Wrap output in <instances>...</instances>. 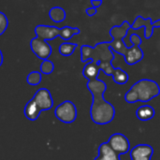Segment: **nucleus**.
<instances>
[{
    "label": "nucleus",
    "instance_id": "obj_1",
    "mask_svg": "<svg viewBox=\"0 0 160 160\" xmlns=\"http://www.w3.org/2000/svg\"><path fill=\"white\" fill-rule=\"evenodd\" d=\"M99 71L100 69L98 64L94 61H90L84 66L82 75L88 81L86 86L93 97L90 108L91 119L97 125H107L113 120L115 109L112 103L106 101L104 98L107 85L102 80L98 79Z\"/></svg>",
    "mask_w": 160,
    "mask_h": 160
},
{
    "label": "nucleus",
    "instance_id": "obj_2",
    "mask_svg": "<svg viewBox=\"0 0 160 160\" xmlns=\"http://www.w3.org/2000/svg\"><path fill=\"white\" fill-rule=\"evenodd\" d=\"M113 59V51L107 41L99 42L94 47L88 45H82L81 47V61L83 63L88 60L96 62L99 69L108 76H112L115 69L112 66Z\"/></svg>",
    "mask_w": 160,
    "mask_h": 160
},
{
    "label": "nucleus",
    "instance_id": "obj_3",
    "mask_svg": "<svg viewBox=\"0 0 160 160\" xmlns=\"http://www.w3.org/2000/svg\"><path fill=\"white\" fill-rule=\"evenodd\" d=\"M159 94L160 87L158 82L149 79H142L135 82L126 93L125 99L128 103H135L138 101L148 102Z\"/></svg>",
    "mask_w": 160,
    "mask_h": 160
},
{
    "label": "nucleus",
    "instance_id": "obj_4",
    "mask_svg": "<svg viewBox=\"0 0 160 160\" xmlns=\"http://www.w3.org/2000/svg\"><path fill=\"white\" fill-rule=\"evenodd\" d=\"M130 28L131 24L128 21H124L121 25L112 26L110 30V35L112 38V40L109 41V45L113 52L123 56L128 49L124 41V38L127 37Z\"/></svg>",
    "mask_w": 160,
    "mask_h": 160
},
{
    "label": "nucleus",
    "instance_id": "obj_5",
    "mask_svg": "<svg viewBox=\"0 0 160 160\" xmlns=\"http://www.w3.org/2000/svg\"><path fill=\"white\" fill-rule=\"evenodd\" d=\"M130 42L133 44L131 48H128L124 55L125 61L128 65H135L141 62L143 58V52L141 49L140 45L142 44V38L138 34H131L130 36Z\"/></svg>",
    "mask_w": 160,
    "mask_h": 160
},
{
    "label": "nucleus",
    "instance_id": "obj_6",
    "mask_svg": "<svg viewBox=\"0 0 160 160\" xmlns=\"http://www.w3.org/2000/svg\"><path fill=\"white\" fill-rule=\"evenodd\" d=\"M54 114L61 122L65 124H71L77 118V108L72 101L66 100L55 108Z\"/></svg>",
    "mask_w": 160,
    "mask_h": 160
},
{
    "label": "nucleus",
    "instance_id": "obj_7",
    "mask_svg": "<svg viewBox=\"0 0 160 160\" xmlns=\"http://www.w3.org/2000/svg\"><path fill=\"white\" fill-rule=\"evenodd\" d=\"M108 144L119 156L127 154L130 149L128 139L121 133L112 134L108 141Z\"/></svg>",
    "mask_w": 160,
    "mask_h": 160
},
{
    "label": "nucleus",
    "instance_id": "obj_8",
    "mask_svg": "<svg viewBox=\"0 0 160 160\" xmlns=\"http://www.w3.org/2000/svg\"><path fill=\"white\" fill-rule=\"evenodd\" d=\"M30 48H31L32 52H34V54L37 55L39 59H41L43 61L47 60L52 52V47L50 46V44L47 41L39 38H37V37L31 39Z\"/></svg>",
    "mask_w": 160,
    "mask_h": 160
},
{
    "label": "nucleus",
    "instance_id": "obj_9",
    "mask_svg": "<svg viewBox=\"0 0 160 160\" xmlns=\"http://www.w3.org/2000/svg\"><path fill=\"white\" fill-rule=\"evenodd\" d=\"M141 27H144V37L146 39H149L154 34V28L160 27V19L153 22L151 18L144 19L142 16H137L134 22L131 23V29L137 30Z\"/></svg>",
    "mask_w": 160,
    "mask_h": 160
},
{
    "label": "nucleus",
    "instance_id": "obj_10",
    "mask_svg": "<svg viewBox=\"0 0 160 160\" xmlns=\"http://www.w3.org/2000/svg\"><path fill=\"white\" fill-rule=\"evenodd\" d=\"M35 103L38 105V107L42 111H48L50 109L52 108L53 106V99L52 98V95L50 93V91L47 88H40L38 89L33 98H32Z\"/></svg>",
    "mask_w": 160,
    "mask_h": 160
},
{
    "label": "nucleus",
    "instance_id": "obj_11",
    "mask_svg": "<svg viewBox=\"0 0 160 160\" xmlns=\"http://www.w3.org/2000/svg\"><path fill=\"white\" fill-rule=\"evenodd\" d=\"M35 33L37 38H39L45 41L52 40L58 36L60 37V28L53 25H38L35 27Z\"/></svg>",
    "mask_w": 160,
    "mask_h": 160
},
{
    "label": "nucleus",
    "instance_id": "obj_12",
    "mask_svg": "<svg viewBox=\"0 0 160 160\" xmlns=\"http://www.w3.org/2000/svg\"><path fill=\"white\" fill-rule=\"evenodd\" d=\"M154 155V149L148 144H138L130 151L131 160H151Z\"/></svg>",
    "mask_w": 160,
    "mask_h": 160
},
{
    "label": "nucleus",
    "instance_id": "obj_13",
    "mask_svg": "<svg viewBox=\"0 0 160 160\" xmlns=\"http://www.w3.org/2000/svg\"><path fill=\"white\" fill-rule=\"evenodd\" d=\"M95 160H120V156L110 147L108 142H103L98 147V155Z\"/></svg>",
    "mask_w": 160,
    "mask_h": 160
},
{
    "label": "nucleus",
    "instance_id": "obj_14",
    "mask_svg": "<svg viewBox=\"0 0 160 160\" xmlns=\"http://www.w3.org/2000/svg\"><path fill=\"white\" fill-rule=\"evenodd\" d=\"M41 110L38 107L33 99L28 101L24 107V115L30 121H36L40 115Z\"/></svg>",
    "mask_w": 160,
    "mask_h": 160
},
{
    "label": "nucleus",
    "instance_id": "obj_15",
    "mask_svg": "<svg viewBox=\"0 0 160 160\" xmlns=\"http://www.w3.org/2000/svg\"><path fill=\"white\" fill-rule=\"evenodd\" d=\"M155 114H156L155 109L151 106H148V105L141 106L136 111V116L138 117L139 120L143 121V122L151 120L152 118H154Z\"/></svg>",
    "mask_w": 160,
    "mask_h": 160
},
{
    "label": "nucleus",
    "instance_id": "obj_16",
    "mask_svg": "<svg viewBox=\"0 0 160 160\" xmlns=\"http://www.w3.org/2000/svg\"><path fill=\"white\" fill-rule=\"evenodd\" d=\"M66 11L60 7H53L49 11V17L54 22H61L66 19Z\"/></svg>",
    "mask_w": 160,
    "mask_h": 160
},
{
    "label": "nucleus",
    "instance_id": "obj_17",
    "mask_svg": "<svg viewBox=\"0 0 160 160\" xmlns=\"http://www.w3.org/2000/svg\"><path fill=\"white\" fill-rule=\"evenodd\" d=\"M112 77L114 82H116L117 84H121V85L126 84L128 82V79H129L128 74L125 70H123V69H121L119 68H116L114 69L113 74H112Z\"/></svg>",
    "mask_w": 160,
    "mask_h": 160
},
{
    "label": "nucleus",
    "instance_id": "obj_18",
    "mask_svg": "<svg viewBox=\"0 0 160 160\" xmlns=\"http://www.w3.org/2000/svg\"><path fill=\"white\" fill-rule=\"evenodd\" d=\"M81 30L78 27H70V26H64L60 28V38L64 40H69L73 36L79 35Z\"/></svg>",
    "mask_w": 160,
    "mask_h": 160
},
{
    "label": "nucleus",
    "instance_id": "obj_19",
    "mask_svg": "<svg viewBox=\"0 0 160 160\" xmlns=\"http://www.w3.org/2000/svg\"><path fill=\"white\" fill-rule=\"evenodd\" d=\"M76 43H70V42H64L59 46V52L63 56H70L75 49L77 48Z\"/></svg>",
    "mask_w": 160,
    "mask_h": 160
},
{
    "label": "nucleus",
    "instance_id": "obj_20",
    "mask_svg": "<svg viewBox=\"0 0 160 160\" xmlns=\"http://www.w3.org/2000/svg\"><path fill=\"white\" fill-rule=\"evenodd\" d=\"M41 73L38 72V71H32L30 72L28 75H27V78H26V82L28 84L30 85H38L41 82Z\"/></svg>",
    "mask_w": 160,
    "mask_h": 160
},
{
    "label": "nucleus",
    "instance_id": "obj_21",
    "mask_svg": "<svg viewBox=\"0 0 160 160\" xmlns=\"http://www.w3.org/2000/svg\"><path fill=\"white\" fill-rule=\"evenodd\" d=\"M54 70V65L52 61L50 60H45L42 61V63L40 64V72L42 74H51L52 71Z\"/></svg>",
    "mask_w": 160,
    "mask_h": 160
},
{
    "label": "nucleus",
    "instance_id": "obj_22",
    "mask_svg": "<svg viewBox=\"0 0 160 160\" xmlns=\"http://www.w3.org/2000/svg\"><path fill=\"white\" fill-rule=\"evenodd\" d=\"M8 26V20L7 16L0 11V36L5 33Z\"/></svg>",
    "mask_w": 160,
    "mask_h": 160
},
{
    "label": "nucleus",
    "instance_id": "obj_23",
    "mask_svg": "<svg viewBox=\"0 0 160 160\" xmlns=\"http://www.w3.org/2000/svg\"><path fill=\"white\" fill-rule=\"evenodd\" d=\"M85 12H86V14H87L89 17H92V16H94V15L97 14L98 9H97L96 8H88L85 9Z\"/></svg>",
    "mask_w": 160,
    "mask_h": 160
},
{
    "label": "nucleus",
    "instance_id": "obj_24",
    "mask_svg": "<svg viewBox=\"0 0 160 160\" xmlns=\"http://www.w3.org/2000/svg\"><path fill=\"white\" fill-rule=\"evenodd\" d=\"M91 4L93 5V8H99L102 5V1L101 0H92Z\"/></svg>",
    "mask_w": 160,
    "mask_h": 160
},
{
    "label": "nucleus",
    "instance_id": "obj_25",
    "mask_svg": "<svg viewBox=\"0 0 160 160\" xmlns=\"http://www.w3.org/2000/svg\"><path fill=\"white\" fill-rule=\"evenodd\" d=\"M3 60H4L3 53H2V51L0 50V67H1V66H2V64H3Z\"/></svg>",
    "mask_w": 160,
    "mask_h": 160
}]
</instances>
